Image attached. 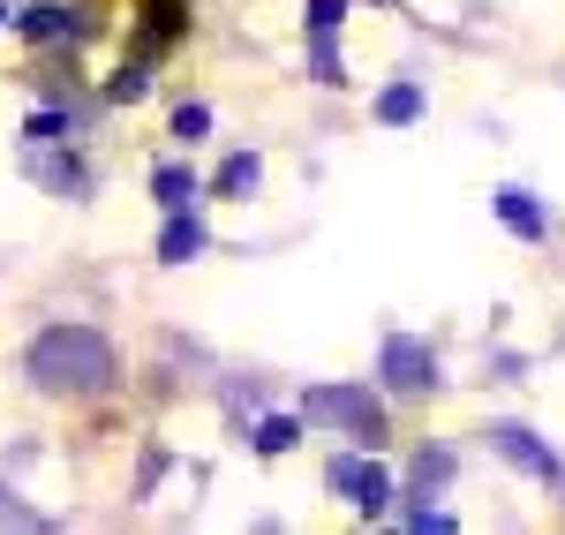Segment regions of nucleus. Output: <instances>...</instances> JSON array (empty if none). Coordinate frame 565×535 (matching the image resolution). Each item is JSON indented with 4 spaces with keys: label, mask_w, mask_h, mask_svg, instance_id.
Listing matches in <instances>:
<instances>
[{
    "label": "nucleus",
    "mask_w": 565,
    "mask_h": 535,
    "mask_svg": "<svg viewBox=\"0 0 565 535\" xmlns=\"http://www.w3.org/2000/svg\"><path fill=\"white\" fill-rule=\"evenodd\" d=\"M23 377H31L39 393H53V400H90V393L114 385V347H106V332H90V324H53V332L31 340Z\"/></svg>",
    "instance_id": "1"
},
{
    "label": "nucleus",
    "mask_w": 565,
    "mask_h": 535,
    "mask_svg": "<svg viewBox=\"0 0 565 535\" xmlns=\"http://www.w3.org/2000/svg\"><path fill=\"white\" fill-rule=\"evenodd\" d=\"M302 422H324V430H348L362 446L385 438V407L370 400L362 385H309L302 393Z\"/></svg>",
    "instance_id": "2"
},
{
    "label": "nucleus",
    "mask_w": 565,
    "mask_h": 535,
    "mask_svg": "<svg viewBox=\"0 0 565 535\" xmlns=\"http://www.w3.org/2000/svg\"><path fill=\"white\" fill-rule=\"evenodd\" d=\"M377 377H385L392 393H430V385H437V355L423 347V340L392 332L385 347H377Z\"/></svg>",
    "instance_id": "3"
},
{
    "label": "nucleus",
    "mask_w": 565,
    "mask_h": 535,
    "mask_svg": "<svg viewBox=\"0 0 565 535\" xmlns=\"http://www.w3.org/2000/svg\"><path fill=\"white\" fill-rule=\"evenodd\" d=\"M490 446L505 452L513 468H527V475H543V483H558V475H565V460H558L551 446H543L535 430H521V422H490Z\"/></svg>",
    "instance_id": "4"
},
{
    "label": "nucleus",
    "mask_w": 565,
    "mask_h": 535,
    "mask_svg": "<svg viewBox=\"0 0 565 535\" xmlns=\"http://www.w3.org/2000/svg\"><path fill=\"white\" fill-rule=\"evenodd\" d=\"M490 212L513 226L521 242H543V234H551V212H543V204H535L527 189H498V196H490Z\"/></svg>",
    "instance_id": "5"
},
{
    "label": "nucleus",
    "mask_w": 565,
    "mask_h": 535,
    "mask_svg": "<svg viewBox=\"0 0 565 535\" xmlns=\"http://www.w3.org/2000/svg\"><path fill=\"white\" fill-rule=\"evenodd\" d=\"M15 23H23L31 39H84V15H76V8H61V0H39V8H23Z\"/></svg>",
    "instance_id": "6"
},
{
    "label": "nucleus",
    "mask_w": 565,
    "mask_h": 535,
    "mask_svg": "<svg viewBox=\"0 0 565 535\" xmlns=\"http://www.w3.org/2000/svg\"><path fill=\"white\" fill-rule=\"evenodd\" d=\"M159 257H167V265L204 257V220H196V212H174V220H167V234H159Z\"/></svg>",
    "instance_id": "7"
},
{
    "label": "nucleus",
    "mask_w": 565,
    "mask_h": 535,
    "mask_svg": "<svg viewBox=\"0 0 565 535\" xmlns=\"http://www.w3.org/2000/svg\"><path fill=\"white\" fill-rule=\"evenodd\" d=\"M151 196H159L167 212H189V204H196V174H189V167H159V174H151Z\"/></svg>",
    "instance_id": "8"
},
{
    "label": "nucleus",
    "mask_w": 565,
    "mask_h": 535,
    "mask_svg": "<svg viewBox=\"0 0 565 535\" xmlns=\"http://www.w3.org/2000/svg\"><path fill=\"white\" fill-rule=\"evenodd\" d=\"M348 505H354V513H385V505H392V475L362 460V475H354V497H348Z\"/></svg>",
    "instance_id": "9"
},
{
    "label": "nucleus",
    "mask_w": 565,
    "mask_h": 535,
    "mask_svg": "<svg viewBox=\"0 0 565 535\" xmlns=\"http://www.w3.org/2000/svg\"><path fill=\"white\" fill-rule=\"evenodd\" d=\"M31 174H39L45 189H68V196H90V174H84V159H39Z\"/></svg>",
    "instance_id": "10"
},
{
    "label": "nucleus",
    "mask_w": 565,
    "mask_h": 535,
    "mask_svg": "<svg viewBox=\"0 0 565 535\" xmlns=\"http://www.w3.org/2000/svg\"><path fill=\"white\" fill-rule=\"evenodd\" d=\"M257 174H264V167H257V151H234V159L218 167L212 189H218V196H249V189H257Z\"/></svg>",
    "instance_id": "11"
},
{
    "label": "nucleus",
    "mask_w": 565,
    "mask_h": 535,
    "mask_svg": "<svg viewBox=\"0 0 565 535\" xmlns=\"http://www.w3.org/2000/svg\"><path fill=\"white\" fill-rule=\"evenodd\" d=\"M415 114H423V90H415V84H392L385 98H377V121H392V129H407Z\"/></svg>",
    "instance_id": "12"
},
{
    "label": "nucleus",
    "mask_w": 565,
    "mask_h": 535,
    "mask_svg": "<svg viewBox=\"0 0 565 535\" xmlns=\"http://www.w3.org/2000/svg\"><path fill=\"white\" fill-rule=\"evenodd\" d=\"M295 438H302V422H295V415H264V422H257V452H264V460H271V452H287Z\"/></svg>",
    "instance_id": "13"
},
{
    "label": "nucleus",
    "mask_w": 565,
    "mask_h": 535,
    "mask_svg": "<svg viewBox=\"0 0 565 535\" xmlns=\"http://www.w3.org/2000/svg\"><path fill=\"white\" fill-rule=\"evenodd\" d=\"M340 8L348 0H309V39H332L340 31Z\"/></svg>",
    "instance_id": "14"
},
{
    "label": "nucleus",
    "mask_w": 565,
    "mask_h": 535,
    "mask_svg": "<svg viewBox=\"0 0 565 535\" xmlns=\"http://www.w3.org/2000/svg\"><path fill=\"white\" fill-rule=\"evenodd\" d=\"M143 90H151V76H143V61H129V68L106 84V98H143Z\"/></svg>",
    "instance_id": "15"
},
{
    "label": "nucleus",
    "mask_w": 565,
    "mask_h": 535,
    "mask_svg": "<svg viewBox=\"0 0 565 535\" xmlns=\"http://www.w3.org/2000/svg\"><path fill=\"white\" fill-rule=\"evenodd\" d=\"M445 475H452V452H423V460H415V491H430Z\"/></svg>",
    "instance_id": "16"
},
{
    "label": "nucleus",
    "mask_w": 565,
    "mask_h": 535,
    "mask_svg": "<svg viewBox=\"0 0 565 535\" xmlns=\"http://www.w3.org/2000/svg\"><path fill=\"white\" fill-rule=\"evenodd\" d=\"M204 129H212V106H181V114H174V136H181V143H196Z\"/></svg>",
    "instance_id": "17"
},
{
    "label": "nucleus",
    "mask_w": 565,
    "mask_h": 535,
    "mask_svg": "<svg viewBox=\"0 0 565 535\" xmlns=\"http://www.w3.org/2000/svg\"><path fill=\"white\" fill-rule=\"evenodd\" d=\"M61 129H68V114H31V129H23V136H31V143H53Z\"/></svg>",
    "instance_id": "18"
},
{
    "label": "nucleus",
    "mask_w": 565,
    "mask_h": 535,
    "mask_svg": "<svg viewBox=\"0 0 565 535\" xmlns=\"http://www.w3.org/2000/svg\"><path fill=\"white\" fill-rule=\"evenodd\" d=\"M0 23H8V8H0Z\"/></svg>",
    "instance_id": "19"
}]
</instances>
